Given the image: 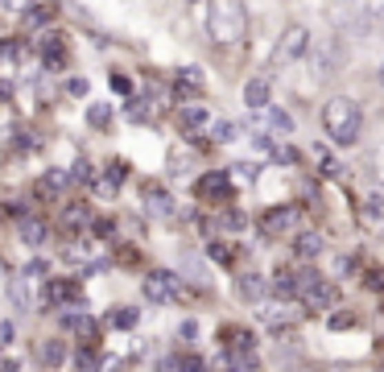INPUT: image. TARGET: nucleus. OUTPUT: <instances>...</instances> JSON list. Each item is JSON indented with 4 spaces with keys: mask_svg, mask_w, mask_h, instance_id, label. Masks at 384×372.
<instances>
[{
    "mask_svg": "<svg viewBox=\"0 0 384 372\" xmlns=\"http://www.w3.org/2000/svg\"><path fill=\"white\" fill-rule=\"evenodd\" d=\"M319 116H323L327 137H331L335 145H343V149H352V145L364 137V108H360L352 95H331Z\"/></svg>",
    "mask_w": 384,
    "mask_h": 372,
    "instance_id": "f257e3e1",
    "label": "nucleus"
},
{
    "mask_svg": "<svg viewBox=\"0 0 384 372\" xmlns=\"http://www.w3.org/2000/svg\"><path fill=\"white\" fill-rule=\"evenodd\" d=\"M248 33V8L244 0H211L207 4V37L215 46H236Z\"/></svg>",
    "mask_w": 384,
    "mask_h": 372,
    "instance_id": "f03ea898",
    "label": "nucleus"
},
{
    "mask_svg": "<svg viewBox=\"0 0 384 372\" xmlns=\"http://www.w3.org/2000/svg\"><path fill=\"white\" fill-rule=\"evenodd\" d=\"M302 228V207L298 203H281V207H269L261 215V236L265 240H294Z\"/></svg>",
    "mask_w": 384,
    "mask_h": 372,
    "instance_id": "7ed1b4c3",
    "label": "nucleus"
},
{
    "mask_svg": "<svg viewBox=\"0 0 384 372\" xmlns=\"http://www.w3.org/2000/svg\"><path fill=\"white\" fill-rule=\"evenodd\" d=\"M141 290H145V298H149V302H157V306H165V302H182V298H186V286H182V277H178V273H165V269H157V273H145Z\"/></svg>",
    "mask_w": 384,
    "mask_h": 372,
    "instance_id": "20e7f679",
    "label": "nucleus"
},
{
    "mask_svg": "<svg viewBox=\"0 0 384 372\" xmlns=\"http://www.w3.org/2000/svg\"><path fill=\"white\" fill-rule=\"evenodd\" d=\"M310 54V29L306 25H290L281 37H277V46H273V62H298V58H306Z\"/></svg>",
    "mask_w": 384,
    "mask_h": 372,
    "instance_id": "39448f33",
    "label": "nucleus"
},
{
    "mask_svg": "<svg viewBox=\"0 0 384 372\" xmlns=\"http://www.w3.org/2000/svg\"><path fill=\"white\" fill-rule=\"evenodd\" d=\"M194 195H199L203 203H228V199H232V174H228V170H207V174H199Z\"/></svg>",
    "mask_w": 384,
    "mask_h": 372,
    "instance_id": "423d86ee",
    "label": "nucleus"
},
{
    "mask_svg": "<svg viewBox=\"0 0 384 372\" xmlns=\"http://www.w3.org/2000/svg\"><path fill=\"white\" fill-rule=\"evenodd\" d=\"M141 199H145V211H149L153 219H170V215H174V195H170L161 182H145Z\"/></svg>",
    "mask_w": 384,
    "mask_h": 372,
    "instance_id": "0eeeda50",
    "label": "nucleus"
},
{
    "mask_svg": "<svg viewBox=\"0 0 384 372\" xmlns=\"http://www.w3.org/2000/svg\"><path fill=\"white\" fill-rule=\"evenodd\" d=\"M62 331L74 335L83 348H91V344L99 340V323H95L91 315H62Z\"/></svg>",
    "mask_w": 384,
    "mask_h": 372,
    "instance_id": "6e6552de",
    "label": "nucleus"
},
{
    "mask_svg": "<svg viewBox=\"0 0 384 372\" xmlns=\"http://www.w3.org/2000/svg\"><path fill=\"white\" fill-rule=\"evenodd\" d=\"M17 232H21V244H29V248H41V244L50 240V228H46V219H37V215H21V219H17Z\"/></svg>",
    "mask_w": 384,
    "mask_h": 372,
    "instance_id": "1a4fd4ad",
    "label": "nucleus"
},
{
    "mask_svg": "<svg viewBox=\"0 0 384 372\" xmlns=\"http://www.w3.org/2000/svg\"><path fill=\"white\" fill-rule=\"evenodd\" d=\"M302 302H306L310 311H335V306H339V286H331V282L323 277L310 294H302Z\"/></svg>",
    "mask_w": 384,
    "mask_h": 372,
    "instance_id": "9d476101",
    "label": "nucleus"
},
{
    "mask_svg": "<svg viewBox=\"0 0 384 372\" xmlns=\"http://www.w3.org/2000/svg\"><path fill=\"white\" fill-rule=\"evenodd\" d=\"M269 99H273V87H269V79H265V75L248 79V87H244V104H248L252 112H265V108H269Z\"/></svg>",
    "mask_w": 384,
    "mask_h": 372,
    "instance_id": "9b49d317",
    "label": "nucleus"
},
{
    "mask_svg": "<svg viewBox=\"0 0 384 372\" xmlns=\"http://www.w3.org/2000/svg\"><path fill=\"white\" fill-rule=\"evenodd\" d=\"M261 319H265L269 331H285V327L298 319V311H294V306H277V302H269V306L261 302Z\"/></svg>",
    "mask_w": 384,
    "mask_h": 372,
    "instance_id": "f8f14e48",
    "label": "nucleus"
},
{
    "mask_svg": "<svg viewBox=\"0 0 384 372\" xmlns=\"http://www.w3.org/2000/svg\"><path fill=\"white\" fill-rule=\"evenodd\" d=\"M8 298H12V306H17V311H33V282H29L25 273L8 277Z\"/></svg>",
    "mask_w": 384,
    "mask_h": 372,
    "instance_id": "ddd939ff",
    "label": "nucleus"
},
{
    "mask_svg": "<svg viewBox=\"0 0 384 372\" xmlns=\"http://www.w3.org/2000/svg\"><path fill=\"white\" fill-rule=\"evenodd\" d=\"M323 248H327V244H323L319 232H302V236L294 240V257H298V261H314V257H323Z\"/></svg>",
    "mask_w": 384,
    "mask_h": 372,
    "instance_id": "4468645a",
    "label": "nucleus"
},
{
    "mask_svg": "<svg viewBox=\"0 0 384 372\" xmlns=\"http://www.w3.org/2000/svg\"><path fill=\"white\" fill-rule=\"evenodd\" d=\"M207 120H211V112H207V108H199V104H186V108L178 112V124H182L186 133H199V128H207Z\"/></svg>",
    "mask_w": 384,
    "mask_h": 372,
    "instance_id": "2eb2a0df",
    "label": "nucleus"
},
{
    "mask_svg": "<svg viewBox=\"0 0 384 372\" xmlns=\"http://www.w3.org/2000/svg\"><path fill=\"white\" fill-rule=\"evenodd\" d=\"M240 290H244V298L265 302V273H244L240 277Z\"/></svg>",
    "mask_w": 384,
    "mask_h": 372,
    "instance_id": "dca6fc26",
    "label": "nucleus"
},
{
    "mask_svg": "<svg viewBox=\"0 0 384 372\" xmlns=\"http://www.w3.org/2000/svg\"><path fill=\"white\" fill-rule=\"evenodd\" d=\"M87 219H91L87 203H66V207H62V224H66V228H83Z\"/></svg>",
    "mask_w": 384,
    "mask_h": 372,
    "instance_id": "f3484780",
    "label": "nucleus"
},
{
    "mask_svg": "<svg viewBox=\"0 0 384 372\" xmlns=\"http://www.w3.org/2000/svg\"><path fill=\"white\" fill-rule=\"evenodd\" d=\"M41 360H46L50 369H58V364L66 360V340H46V348H41Z\"/></svg>",
    "mask_w": 384,
    "mask_h": 372,
    "instance_id": "a211bd4d",
    "label": "nucleus"
},
{
    "mask_svg": "<svg viewBox=\"0 0 384 372\" xmlns=\"http://www.w3.org/2000/svg\"><path fill=\"white\" fill-rule=\"evenodd\" d=\"M62 37H41V58H46V66H62V46H58Z\"/></svg>",
    "mask_w": 384,
    "mask_h": 372,
    "instance_id": "6ab92c4d",
    "label": "nucleus"
},
{
    "mask_svg": "<svg viewBox=\"0 0 384 372\" xmlns=\"http://www.w3.org/2000/svg\"><path fill=\"white\" fill-rule=\"evenodd\" d=\"M112 323H116L120 331H132V327L141 323V311H137V306H120V311H112Z\"/></svg>",
    "mask_w": 384,
    "mask_h": 372,
    "instance_id": "aec40b11",
    "label": "nucleus"
},
{
    "mask_svg": "<svg viewBox=\"0 0 384 372\" xmlns=\"http://www.w3.org/2000/svg\"><path fill=\"white\" fill-rule=\"evenodd\" d=\"M261 116H265V120H269V124H273L277 133H290V128H294V120H290V112H281V108H273V104H269V108H265Z\"/></svg>",
    "mask_w": 384,
    "mask_h": 372,
    "instance_id": "412c9836",
    "label": "nucleus"
},
{
    "mask_svg": "<svg viewBox=\"0 0 384 372\" xmlns=\"http://www.w3.org/2000/svg\"><path fill=\"white\" fill-rule=\"evenodd\" d=\"M87 124H91V128H108V124H112V108H108V104L87 108Z\"/></svg>",
    "mask_w": 384,
    "mask_h": 372,
    "instance_id": "4be33fe9",
    "label": "nucleus"
},
{
    "mask_svg": "<svg viewBox=\"0 0 384 372\" xmlns=\"http://www.w3.org/2000/svg\"><path fill=\"white\" fill-rule=\"evenodd\" d=\"M236 137H240V124H232V120H219L215 133H211V141H219V145H228V141H236Z\"/></svg>",
    "mask_w": 384,
    "mask_h": 372,
    "instance_id": "5701e85b",
    "label": "nucleus"
},
{
    "mask_svg": "<svg viewBox=\"0 0 384 372\" xmlns=\"http://www.w3.org/2000/svg\"><path fill=\"white\" fill-rule=\"evenodd\" d=\"M207 253H211L219 265H232V261H236V248H232V244H223V240H211V244H207Z\"/></svg>",
    "mask_w": 384,
    "mask_h": 372,
    "instance_id": "b1692460",
    "label": "nucleus"
},
{
    "mask_svg": "<svg viewBox=\"0 0 384 372\" xmlns=\"http://www.w3.org/2000/svg\"><path fill=\"white\" fill-rule=\"evenodd\" d=\"M170 364L178 372H207V360H203V356H174Z\"/></svg>",
    "mask_w": 384,
    "mask_h": 372,
    "instance_id": "393cba45",
    "label": "nucleus"
},
{
    "mask_svg": "<svg viewBox=\"0 0 384 372\" xmlns=\"http://www.w3.org/2000/svg\"><path fill=\"white\" fill-rule=\"evenodd\" d=\"M368 170H372V178L384 186V145H376V149L368 153Z\"/></svg>",
    "mask_w": 384,
    "mask_h": 372,
    "instance_id": "a878e982",
    "label": "nucleus"
},
{
    "mask_svg": "<svg viewBox=\"0 0 384 372\" xmlns=\"http://www.w3.org/2000/svg\"><path fill=\"white\" fill-rule=\"evenodd\" d=\"M327 323H331V331H347V327H356V315H347V311H335Z\"/></svg>",
    "mask_w": 384,
    "mask_h": 372,
    "instance_id": "bb28decb",
    "label": "nucleus"
},
{
    "mask_svg": "<svg viewBox=\"0 0 384 372\" xmlns=\"http://www.w3.org/2000/svg\"><path fill=\"white\" fill-rule=\"evenodd\" d=\"M74 364H79V372H95V369H99V360H95V352H91V348H83V352L74 356Z\"/></svg>",
    "mask_w": 384,
    "mask_h": 372,
    "instance_id": "cd10ccee",
    "label": "nucleus"
},
{
    "mask_svg": "<svg viewBox=\"0 0 384 372\" xmlns=\"http://www.w3.org/2000/svg\"><path fill=\"white\" fill-rule=\"evenodd\" d=\"M46 273H50V265H46V261H41V257H37V261H29V265H25V277H29V282H37V277H46Z\"/></svg>",
    "mask_w": 384,
    "mask_h": 372,
    "instance_id": "c85d7f7f",
    "label": "nucleus"
},
{
    "mask_svg": "<svg viewBox=\"0 0 384 372\" xmlns=\"http://www.w3.org/2000/svg\"><path fill=\"white\" fill-rule=\"evenodd\" d=\"M364 286L368 290H384V269H368L364 273Z\"/></svg>",
    "mask_w": 384,
    "mask_h": 372,
    "instance_id": "c756f323",
    "label": "nucleus"
},
{
    "mask_svg": "<svg viewBox=\"0 0 384 372\" xmlns=\"http://www.w3.org/2000/svg\"><path fill=\"white\" fill-rule=\"evenodd\" d=\"M170 170H174V174H186V170H190V157H186V153H170Z\"/></svg>",
    "mask_w": 384,
    "mask_h": 372,
    "instance_id": "7c9ffc66",
    "label": "nucleus"
},
{
    "mask_svg": "<svg viewBox=\"0 0 384 372\" xmlns=\"http://www.w3.org/2000/svg\"><path fill=\"white\" fill-rule=\"evenodd\" d=\"M244 224H248V219H244L240 211H223V228H232V232H240Z\"/></svg>",
    "mask_w": 384,
    "mask_h": 372,
    "instance_id": "2f4dec72",
    "label": "nucleus"
},
{
    "mask_svg": "<svg viewBox=\"0 0 384 372\" xmlns=\"http://www.w3.org/2000/svg\"><path fill=\"white\" fill-rule=\"evenodd\" d=\"M178 335H182V344H194V335H199V323H194V319H186V323L178 327Z\"/></svg>",
    "mask_w": 384,
    "mask_h": 372,
    "instance_id": "473e14b6",
    "label": "nucleus"
},
{
    "mask_svg": "<svg viewBox=\"0 0 384 372\" xmlns=\"http://www.w3.org/2000/svg\"><path fill=\"white\" fill-rule=\"evenodd\" d=\"M112 87H116V91H120V95H132V83H128V79H124V75H112Z\"/></svg>",
    "mask_w": 384,
    "mask_h": 372,
    "instance_id": "72a5a7b5",
    "label": "nucleus"
},
{
    "mask_svg": "<svg viewBox=\"0 0 384 372\" xmlns=\"http://www.w3.org/2000/svg\"><path fill=\"white\" fill-rule=\"evenodd\" d=\"M323 174H327V178H343V166H339V161H331V157H327V161H323Z\"/></svg>",
    "mask_w": 384,
    "mask_h": 372,
    "instance_id": "f704fd0d",
    "label": "nucleus"
},
{
    "mask_svg": "<svg viewBox=\"0 0 384 372\" xmlns=\"http://www.w3.org/2000/svg\"><path fill=\"white\" fill-rule=\"evenodd\" d=\"M25 17H29V25H46V12H41V8H37V4H33V8H29V12H25Z\"/></svg>",
    "mask_w": 384,
    "mask_h": 372,
    "instance_id": "c9c22d12",
    "label": "nucleus"
},
{
    "mask_svg": "<svg viewBox=\"0 0 384 372\" xmlns=\"http://www.w3.org/2000/svg\"><path fill=\"white\" fill-rule=\"evenodd\" d=\"M66 91H70V95H87V83H83V79H70Z\"/></svg>",
    "mask_w": 384,
    "mask_h": 372,
    "instance_id": "e433bc0d",
    "label": "nucleus"
},
{
    "mask_svg": "<svg viewBox=\"0 0 384 372\" xmlns=\"http://www.w3.org/2000/svg\"><path fill=\"white\" fill-rule=\"evenodd\" d=\"M236 174H240L244 182H252V178H256V166H236Z\"/></svg>",
    "mask_w": 384,
    "mask_h": 372,
    "instance_id": "4c0bfd02",
    "label": "nucleus"
},
{
    "mask_svg": "<svg viewBox=\"0 0 384 372\" xmlns=\"http://www.w3.org/2000/svg\"><path fill=\"white\" fill-rule=\"evenodd\" d=\"M0 8H21V0H0Z\"/></svg>",
    "mask_w": 384,
    "mask_h": 372,
    "instance_id": "58836bf2",
    "label": "nucleus"
},
{
    "mask_svg": "<svg viewBox=\"0 0 384 372\" xmlns=\"http://www.w3.org/2000/svg\"><path fill=\"white\" fill-rule=\"evenodd\" d=\"M0 372H21V369H17V364H4V369H0Z\"/></svg>",
    "mask_w": 384,
    "mask_h": 372,
    "instance_id": "ea45409f",
    "label": "nucleus"
},
{
    "mask_svg": "<svg viewBox=\"0 0 384 372\" xmlns=\"http://www.w3.org/2000/svg\"><path fill=\"white\" fill-rule=\"evenodd\" d=\"M335 4H360V0H335Z\"/></svg>",
    "mask_w": 384,
    "mask_h": 372,
    "instance_id": "a19ab883",
    "label": "nucleus"
},
{
    "mask_svg": "<svg viewBox=\"0 0 384 372\" xmlns=\"http://www.w3.org/2000/svg\"><path fill=\"white\" fill-rule=\"evenodd\" d=\"M381 87H384V62H381Z\"/></svg>",
    "mask_w": 384,
    "mask_h": 372,
    "instance_id": "79ce46f5",
    "label": "nucleus"
}]
</instances>
